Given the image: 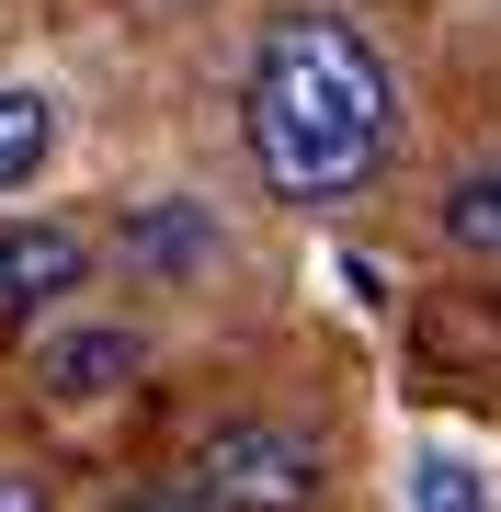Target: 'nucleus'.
<instances>
[{
  "label": "nucleus",
  "instance_id": "9d476101",
  "mask_svg": "<svg viewBox=\"0 0 501 512\" xmlns=\"http://www.w3.org/2000/svg\"><path fill=\"white\" fill-rule=\"evenodd\" d=\"M0 512H57V501H46L35 467H0Z\"/></svg>",
  "mask_w": 501,
  "mask_h": 512
},
{
  "label": "nucleus",
  "instance_id": "423d86ee",
  "mask_svg": "<svg viewBox=\"0 0 501 512\" xmlns=\"http://www.w3.org/2000/svg\"><path fill=\"white\" fill-rule=\"evenodd\" d=\"M46 160H57V103L35 80H0V194H23Z\"/></svg>",
  "mask_w": 501,
  "mask_h": 512
},
{
  "label": "nucleus",
  "instance_id": "0eeeda50",
  "mask_svg": "<svg viewBox=\"0 0 501 512\" xmlns=\"http://www.w3.org/2000/svg\"><path fill=\"white\" fill-rule=\"evenodd\" d=\"M445 239L501 262V160H479V171H456V183H445Z\"/></svg>",
  "mask_w": 501,
  "mask_h": 512
},
{
  "label": "nucleus",
  "instance_id": "6e6552de",
  "mask_svg": "<svg viewBox=\"0 0 501 512\" xmlns=\"http://www.w3.org/2000/svg\"><path fill=\"white\" fill-rule=\"evenodd\" d=\"M410 512H490V478L467 456H422L410 467Z\"/></svg>",
  "mask_w": 501,
  "mask_h": 512
},
{
  "label": "nucleus",
  "instance_id": "20e7f679",
  "mask_svg": "<svg viewBox=\"0 0 501 512\" xmlns=\"http://www.w3.org/2000/svg\"><path fill=\"white\" fill-rule=\"evenodd\" d=\"M114 251H126L137 285H194L205 262H217V217H205L194 194H149V205H126Z\"/></svg>",
  "mask_w": 501,
  "mask_h": 512
},
{
  "label": "nucleus",
  "instance_id": "1a4fd4ad",
  "mask_svg": "<svg viewBox=\"0 0 501 512\" xmlns=\"http://www.w3.org/2000/svg\"><path fill=\"white\" fill-rule=\"evenodd\" d=\"M103 512H217V501L194 478H126V490H103Z\"/></svg>",
  "mask_w": 501,
  "mask_h": 512
},
{
  "label": "nucleus",
  "instance_id": "39448f33",
  "mask_svg": "<svg viewBox=\"0 0 501 512\" xmlns=\"http://www.w3.org/2000/svg\"><path fill=\"white\" fill-rule=\"evenodd\" d=\"M137 365H149V342H137L126 319H92V330H57V342L35 353V376H46V399H69V410H92L114 399Z\"/></svg>",
  "mask_w": 501,
  "mask_h": 512
},
{
  "label": "nucleus",
  "instance_id": "7ed1b4c3",
  "mask_svg": "<svg viewBox=\"0 0 501 512\" xmlns=\"http://www.w3.org/2000/svg\"><path fill=\"white\" fill-rule=\"evenodd\" d=\"M92 285V239L69 217H35V228H0V319H35L57 296Z\"/></svg>",
  "mask_w": 501,
  "mask_h": 512
},
{
  "label": "nucleus",
  "instance_id": "f257e3e1",
  "mask_svg": "<svg viewBox=\"0 0 501 512\" xmlns=\"http://www.w3.org/2000/svg\"><path fill=\"white\" fill-rule=\"evenodd\" d=\"M251 171L285 205H353L399 160V69L342 12H274L251 46Z\"/></svg>",
  "mask_w": 501,
  "mask_h": 512
},
{
  "label": "nucleus",
  "instance_id": "f03ea898",
  "mask_svg": "<svg viewBox=\"0 0 501 512\" xmlns=\"http://www.w3.org/2000/svg\"><path fill=\"white\" fill-rule=\"evenodd\" d=\"M183 478L217 512H308L319 490H331V456H319L297 421H217Z\"/></svg>",
  "mask_w": 501,
  "mask_h": 512
}]
</instances>
